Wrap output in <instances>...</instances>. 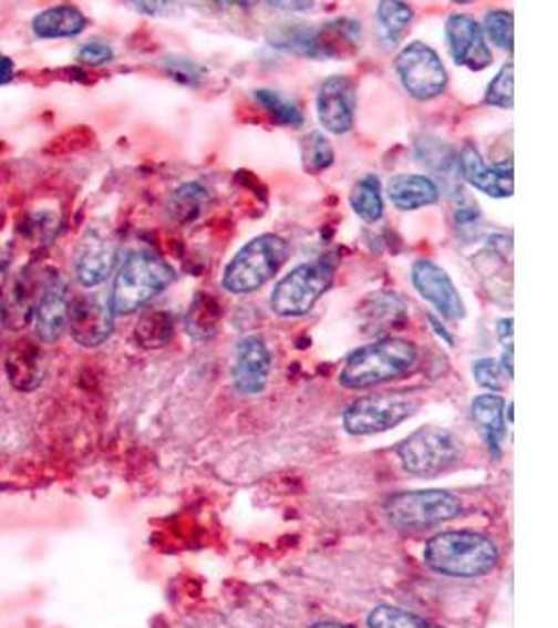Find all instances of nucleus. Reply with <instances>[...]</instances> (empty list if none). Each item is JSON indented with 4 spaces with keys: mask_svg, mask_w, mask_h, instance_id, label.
Listing matches in <instances>:
<instances>
[{
    "mask_svg": "<svg viewBox=\"0 0 558 628\" xmlns=\"http://www.w3.org/2000/svg\"><path fill=\"white\" fill-rule=\"evenodd\" d=\"M423 559L431 570L454 578H479L500 562L496 543L475 531H450L428 538Z\"/></svg>",
    "mask_w": 558,
    "mask_h": 628,
    "instance_id": "2",
    "label": "nucleus"
},
{
    "mask_svg": "<svg viewBox=\"0 0 558 628\" xmlns=\"http://www.w3.org/2000/svg\"><path fill=\"white\" fill-rule=\"evenodd\" d=\"M207 193L209 191L205 189L204 185H199V183H185L183 187H178L172 193V199H169L172 216L180 223L195 220L202 214V208L209 197Z\"/></svg>",
    "mask_w": 558,
    "mask_h": 628,
    "instance_id": "29",
    "label": "nucleus"
},
{
    "mask_svg": "<svg viewBox=\"0 0 558 628\" xmlns=\"http://www.w3.org/2000/svg\"><path fill=\"white\" fill-rule=\"evenodd\" d=\"M289 258V244L275 233H261L249 239L223 272L224 291L247 296L266 286Z\"/></svg>",
    "mask_w": 558,
    "mask_h": 628,
    "instance_id": "5",
    "label": "nucleus"
},
{
    "mask_svg": "<svg viewBox=\"0 0 558 628\" xmlns=\"http://www.w3.org/2000/svg\"><path fill=\"white\" fill-rule=\"evenodd\" d=\"M113 317L112 306L94 296H82L70 302L68 329L75 343L96 348L112 338Z\"/></svg>",
    "mask_w": 558,
    "mask_h": 628,
    "instance_id": "17",
    "label": "nucleus"
},
{
    "mask_svg": "<svg viewBox=\"0 0 558 628\" xmlns=\"http://www.w3.org/2000/svg\"><path fill=\"white\" fill-rule=\"evenodd\" d=\"M374 16H376L379 39L385 44V49H395L410 30V23L414 20V9L400 0H381L376 4Z\"/></svg>",
    "mask_w": 558,
    "mask_h": 628,
    "instance_id": "24",
    "label": "nucleus"
},
{
    "mask_svg": "<svg viewBox=\"0 0 558 628\" xmlns=\"http://www.w3.org/2000/svg\"><path fill=\"white\" fill-rule=\"evenodd\" d=\"M89 25L86 16L74 4H59L44 9L32 21V32L38 39H74Z\"/></svg>",
    "mask_w": 558,
    "mask_h": 628,
    "instance_id": "22",
    "label": "nucleus"
},
{
    "mask_svg": "<svg viewBox=\"0 0 558 628\" xmlns=\"http://www.w3.org/2000/svg\"><path fill=\"white\" fill-rule=\"evenodd\" d=\"M174 336V319L166 310L147 312L134 329V340L145 348L166 346Z\"/></svg>",
    "mask_w": 558,
    "mask_h": 628,
    "instance_id": "28",
    "label": "nucleus"
},
{
    "mask_svg": "<svg viewBox=\"0 0 558 628\" xmlns=\"http://www.w3.org/2000/svg\"><path fill=\"white\" fill-rule=\"evenodd\" d=\"M427 321L433 327V331L447 343V346H454V336L447 331L446 327L442 325V321L437 319V317H433V315H427Z\"/></svg>",
    "mask_w": 558,
    "mask_h": 628,
    "instance_id": "40",
    "label": "nucleus"
},
{
    "mask_svg": "<svg viewBox=\"0 0 558 628\" xmlns=\"http://www.w3.org/2000/svg\"><path fill=\"white\" fill-rule=\"evenodd\" d=\"M339 256L327 254L312 262H303L291 268L272 287L268 305L270 310L282 319H298L312 312L318 300L331 289L335 281Z\"/></svg>",
    "mask_w": 558,
    "mask_h": 628,
    "instance_id": "4",
    "label": "nucleus"
},
{
    "mask_svg": "<svg viewBox=\"0 0 558 628\" xmlns=\"http://www.w3.org/2000/svg\"><path fill=\"white\" fill-rule=\"evenodd\" d=\"M456 166L461 176L471 187L494 199H506L515 191L513 166H489L485 164L479 150L473 143H465L456 153Z\"/></svg>",
    "mask_w": 558,
    "mask_h": 628,
    "instance_id": "18",
    "label": "nucleus"
},
{
    "mask_svg": "<svg viewBox=\"0 0 558 628\" xmlns=\"http://www.w3.org/2000/svg\"><path fill=\"white\" fill-rule=\"evenodd\" d=\"M117 265V244L107 230L89 229L78 241L74 270L84 287H96L112 277Z\"/></svg>",
    "mask_w": 558,
    "mask_h": 628,
    "instance_id": "16",
    "label": "nucleus"
},
{
    "mask_svg": "<svg viewBox=\"0 0 558 628\" xmlns=\"http://www.w3.org/2000/svg\"><path fill=\"white\" fill-rule=\"evenodd\" d=\"M393 68L404 91L416 101H431L446 93V65L437 51L421 40L409 42L397 53Z\"/></svg>",
    "mask_w": 558,
    "mask_h": 628,
    "instance_id": "10",
    "label": "nucleus"
},
{
    "mask_svg": "<svg viewBox=\"0 0 558 628\" xmlns=\"http://www.w3.org/2000/svg\"><path fill=\"white\" fill-rule=\"evenodd\" d=\"M485 39L498 49L513 53V40H515V16L506 9H492L485 13L484 23Z\"/></svg>",
    "mask_w": 558,
    "mask_h": 628,
    "instance_id": "32",
    "label": "nucleus"
},
{
    "mask_svg": "<svg viewBox=\"0 0 558 628\" xmlns=\"http://www.w3.org/2000/svg\"><path fill=\"white\" fill-rule=\"evenodd\" d=\"M513 317H504L496 323V336L500 342V350H503V359H500V367H503L504 375L508 381L513 380V350H515V329H513Z\"/></svg>",
    "mask_w": 558,
    "mask_h": 628,
    "instance_id": "37",
    "label": "nucleus"
},
{
    "mask_svg": "<svg viewBox=\"0 0 558 628\" xmlns=\"http://www.w3.org/2000/svg\"><path fill=\"white\" fill-rule=\"evenodd\" d=\"M406 312H409L406 300L395 291L374 294L362 306V317H364V325L369 327L366 329L369 333H383L388 329H400L406 323Z\"/></svg>",
    "mask_w": 558,
    "mask_h": 628,
    "instance_id": "23",
    "label": "nucleus"
},
{
    "mask_svg": "<svg viewBox=\"0 0 558 628\" xmlns=\"http://www.w3.org/2000/svg\"><path fill=\"white\" fill-rule=\"evenodd\" d=\"M56 230H59V216L51 209H37L21 225L23 237L42 246L55 239Z\"/></svg>",
    "mask_w": 558,
    "mask_h": 628,
    "instance_id": "34",
    "label": "nucleus"
},
{
    "mask_svg": "<svg viewBox=\"0 0 558 628\" xmlns=\"http://www.w3.org/2000/svg\"><path fill=\"white\" fill-rule=\"evenodd\" d=\"M4 323V305H2V298H0V325Z\"/></svg>",
    "mask_w": 558,
    "mask_h": 628,
    "instance_id": "44",
    "label": "nucleus"
},
{
    "mask_svg": "<svg viewBox=\"0 0 558 628\" xmlns=\"http://www.w3.org/2000/svg\"><path fill=\"white\" fill-rule=\"evenodd\" d=\"M68 284L49 270L42 284H38L37 300L32 306V323L40 342L55 343L65 327H68V312H70V298H68Z\"/></svg>",
    "mask_w": 558,
    "mask_h": 628,
    "instance_id": "13",
    "label": "nucleus"
},
{
    "mask_svg": "<svg viewBox=\"0 0 558 628\" xmlns=\"http://www.w3.org/2000/svg\"><path fill=\"white\" fill-rule=\"evenodd\" d=\"M218 321H220V308H218V305L209 296L199 294L195 298V302L188 308L186 331L195 340H209L216 333V329H218Z\"/></svg>",
    "mask_w": 558,
    "mask_h": 628,
    "instance_id": "26",
    "label": "nucleus"
},
{
    "mask_svg": "<svg viewBox=\"0 0 558 628\" xmlns=\"http://www.w3.org/2000/svg\"><path fill=\"white\" fill-rule=\"evenodd\" d=\"M418 364L416 343L397 336H385L354 350L339 373V383L348 390H366L402 380Z\"/></svg>",
    "mask_w": 558,
    "mask_h": 628,
    "instance_id": "1",
    "label": "nucleus"
},
{
    "mask_svg": "<svg viewBox=\"0 0 558 628\" xmlns=\"http://www.w3.org/2000/svg\"><path fill=\"white\" fill-rule=\"evenodd\" d=\"M358 112V93L352 78L329 76L318 89L317 114L320 126L331 134H348L354 131Z\"/></svg>",
    "mask_w": 558,
    "mask_h": 628,
    "instance_id": "15",
    "label": "nucleus"
},
{
    "mask_svg": "<svg viewBox=\"0 0 558 628\" xmlns=\"http://www.w3.org/2000/svg\"><path fill=\"white\" fill-rule=\"evenodd\" d=\"M16 74V63L9 58H0V86L11 82Z\"/></svg>",
    "mask_w": 558,
    "mask_h": 628,
    "instance_id": "41",
    "label": "nucleus"
},
{
    "mask_svg": "<svg viewBox=\"0 0 558 628\" xmlns=\"http://www.w3.org/2000/svg\"><path fill=\"white\" fill-rule=\"evenodd\" d=\"M416 402L402 392L369 394L350 402L343 411V428L352 436H371L393 430L412 418Z\"/></svg>",
    "mask_w": 558,
    "mask_h": 628,
    "instance_id": "9",
    "label": "nucleus"
},
{
    "mask_svg": "<svg viewBox=\"0 0 558 628\" xmlns=\"http://www.w3.org/2000/svg\"><path fill=\"white\" fill-rule=\"evenodd\" d=\"M350 32H360V23L350 20H339L327 25H310V23H280L270 34V44L285 53L298 58L324 59L335 58L337 40L355 42Z\"/></svg>",
    "mask_w": 558,
    "mask_h": 628,
    "instance_id": "8",
    "label": "nucleus"
},
{
    "mask_svg": "<svg viewBox=\"0 0 558 628\" xmlns=\"http://www.w3.org/2000/svg\"><path fill=\"white\" fill-rule=\"evenodd\" d=\"M350 204H352L355 216L362 218L364 223H369V225L379 223L383 218V212H385L381 178L376 174L362 176L350 193Z\"/></svg>",
    "mask_w": 558,
    "mask_h": 628,
    "instance_id": "25",
    "label": "nucleus"
},
{
    "mask_svg": "<svg viewBox=\"0 0 558 628\" xmlns=\"http://www.w3.org/2000/svg\"><path fill=\"white\" fill-rule=\"evenodd\" d=\"M113 49L107 44V42H101V40H93V42H86L78 49L75 53V59L84 65H91V68H96V65H105L113 61Z\"/></svg>",
    "mask_w": 558,
    "mask_h": 628,
    "instance_id": "38",
    "label": "nucleus"
},
{
    "mask_svg": "<svg viewBox=\"0 0 558 628\" xmlns=\"http://www.w3.org/2000/svg\"><path fill=\"white\" fill-rule=\"evenodd\" d=\"M7 378L19 392H34L44 378V357L34 340L21 338L9 348L7 361Z\"/></svg>",
    "mask_w": 558,
    "mask_h": 628,
    "instance_id": "20",
    "label": "nucleus"
},
{
    "mask_svg": "<svg viewBox=\"0 0 558 628\" xmlns=\"http://www.w3.org/2000/svg\"><path fill=\"white\" fill-rule=\"evenodd\" d=\"M437 183L425 174H397L388 183V197L400 212L428 208L440 202Z\"/></svg>",
    "mask_w": 558,
    "mask_h": 628,
    "instance_id": "21",
    "label": "nucleus"
},
{
    "mask_svg": "<svg viewBox=\"0 0 558 628\" xmlns=\"http://www.w3.org/2000/svg\"><path fill=\"white\" fill-rule=\"evenodd\" d=\"M301 159H303V171L320 174L333 166L335 150L324 134L310 133L301 141Z\"/></svg>",
    "mask_w": 558,
    "mask_h": 628,
    "instance_id": "30",
    "label": "nucleus"
},
{
    "mask_svg": "<svg viewBox=\"0 0 558 628\" xmlns=\"http://www.w3.org/2000/svg\"><path fill=\"white\" fill-rule=\"evenodd\" d=\"M471 415L484 439L489 455L503 457L506 440V402L500 394H479L471 402Z\"/></svg>",
    "mask_w": 558,
    "mask_h": 628,
    "instance_id": "19",
    "label": "nucleus"
},
{
    "mask_svg": "<svg viewBox=\"0 0 558 628\" xmlns=\"http://www.w3.org/2000/svg\"><path fill=\"white\" fill-rule=\"evenodd\" d=\"M454 227H456L458 237L465 239V241L477 237L479 229H482V212L475 204L466 202L454 212Z\"/></svg>",
    "mask_w": 558,
    "mask_h": 628,
    "instance_id": "36",
    "label": "nucleus"
},
{
    "mask_svg": "<svg viewBox=\"0 0 558 628\" xmlns=\"http://www.w3.org/2000/svg\"><path fill=\"white\" fill-rule=\"evenodd\" d=\"M485 105L498 110H513L515 105V65L513 61L504 63L500 72L487 84L484 96Z\"/></svg>",
    "mask_w": 558,
    "mask_h": 628,
    "instance_id": "33",
    "label": "nucleus"
},
{
    "mask_svg": "<svg viewBox=\"0 0 558 628\" xmlns=\"http://www.w3.org/2000/svg\"><path fill=\"white\" fill-rule=\"evenodd\" d=\"M166 65H168L169 74H174L186 84H197V80L204 78L205 74L204 68H199L190 59H169Z\"/></svg>",
    "mask_w": 558,
    "mask_h": 628,
    "instance_id": "39",
    "label": "nucleus"
},
{
    "mask_svg": "<svg viewBox=\"0 0 558 628\" xmlns=\"http://www.w3.org/2000/svg\"><path fill=\"white\" fill-rule=\"evenodd\" d=\"M402 467L414 476H437L454 467L463 455V440L446 428H421L395 446Z\"/></svg>",
    "mask_w": 558,
    "mask_h": 628,
    "instance_id": "6",
    "label": "nucleus"
},
{
    "mask_svg": "<svg viewBox=\"0 0 558 628\" xmlns=\"http://www.w3.org/2000/svg\"><path fill=\"white\" fill-rule=\"evenodd\" d=\"M272 7H285V11H310L314 2H268Z\"/></svg>",
    "mask_w": 558,
    "mask_h": 628,
    "instance_id": "42",
    "label": "nucleus"
},
{
    "mask_svg": "<svg viewBox=\"0 0 558 628\" xmlns=\"http://www.w3.org/2000/svg\"><path fill=\"white\" fill-rule=\"evenodd\" d=\"M385 512L395 528L423 531L458 517L463 514V503L447 491H409L391 495L385 501Z\"/></svg>",
    "mask_w": 558,
    "mask_h": 628,
    "instance_id": "7",
    "label": "nucleus"
},
{
    "mask_svg": "<svg viewBox=\"0 0 558 628\" xmlns=\"http://www.w3.org/2000/svg\"><path fill=\"white\" fill-rule=\"evenodd\" d=\"M310 628H352L345 627V625H339V622H318V625H312Z\"/></svg>",
    "mask_w": 558,
    "mask_h": 628,
    "instance_id": "43",
    "label": "nucleus"
},
{
    "mask_svg": "<svg viewBox=\"0 0 558 628\" xmlns=\"http://www.w3.org/2000/svg\"><path fill=\"white\" fill-rule=\"evenodd\" d=\"M471 373H473V380L477 381L484 390H489L494 394L503 392L506 388L508 378L504 375L500 362L494 361V359H477L471 364Z\"/></svg>",
    "mask_w": 558,
    "mask_h": 628,
    "instance_id": "35",
    "label": "nucleus"
},
{
    "mask_svg": "<svg viewBox=\"0 0 558 628\" xmlns=\"http://www.w3.org/2000/svg\"><path fill=\"white\" fill-rule=\"evenodd\" d=\"M446 44L456 65L471 72H484L492 65V49L482 23L468 13H452L446 20Z\"/></svg>",
    "mask_w": 558,
    "mask_h": 628,
    "instance_id": "14",
    "label": "nucleus"
},
{
    "mask_svg": "<svg viewBox=\"0 0 558 628\" xmlns=\"http://www.w3.org/2000/svg\"><path fill=\"white\" fill-rule=\"evenodd\" d=\"M176 281V270L151 249L131 251L113 279V315H132L153 302Z\"/></svg>",
    "mask_w": 558,
    "mask_h": 628,
    "instance_id": "3",
    "label": "nucleus"
},
{
    "mask_svg": "<svg viewBox=\"0 0 558 628\" xmlns=\"http://www.w3.org/2000/svg\"><path fill=\"white\" fill-rule=\"evenodd\" d=\"M272 373V357L261 336H245L235 343L230 361V380L237 394L258 397Z\"/></svg>",
    "mask_w": 558,
    "mask_h": 628,
    "instance_id": "12",
    "label": "nucleus"
},
{
    "mask_svg": "<svg viewBox=\"0 0 558 628\" xmlns=\"http://www.w3.org/2000/svg\"><path fill=\"white\" fill-rule=\"evenodd\" d=\"M254 99L264 107V112L270 115L280 126L287 128H299L303 126V114L299 110L298 103H293L291 99L280 95L279 91L272 89H258L254 93Z\"/></svg>",
    "mask_w": 558,
    "mask_h": 628,
    "instance_id": "27",
    "label": "nucleus"
},
{
    "mask_svg": "<svg viewBox=\"0 0 558 628\" xmlns=\"http://www.w3.org/2000/svg\"><path fill=\"white\" fill-rule=\"evenodd\" d=\"M410 281L418 296L433 306L447 321H463L466 306L458 287L454 286L446 268L428 258H418L410 268Z\"/></svg>",
    "mask_w": 558,
    "mask_h": 628,
    "instance_id": "11",
    "label": "nucleus"
},
{
    "mask_svg": "<svg viewBox=\"0 0 558 628\" xmlns=\"http://www.w3.org/2000/svg\"><path fill=\"white\" fill-rule=\"evenodd\" d=\"M366 622H369V628H444L442 625L431 622L427 618H421L412 611L393 608V606L372 608Z\"/></svg>",
    "mask_w": 558,
    "mask_h": 628,
    "instance_id": "31",
    "label": "nucleus"
}]
</instances>
